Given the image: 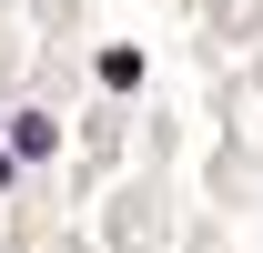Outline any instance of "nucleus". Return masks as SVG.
Returning <instances> with one entry per match:
<instances>
[{"instance_id":"obj_1","label":"nucleus","mask_w":263,"mask_h":253,"mask_svg":"<svg viewBox=\"0 0 263 253\" xmlns=\"http://www.w3.org/2000/svg\"><path fill=\"white\" fill-rule=\"evenodd\" d=\"M51 142H61L51 112H21V122H10V152H21V162H51Z\"/></svg>"},{"instance_id":"obj_2","label":"nucleus","mask_w":263,"mask_h":253,"mask_svg":"<svg viewBox=\"0 0 263 253\" xmlns=\"http://www.w3.org/2000/svg\"><path fill=\"white\" fill-rule=\"evenodd\" d=\"M10 162H21V152H10V142H0V183H10Z\"/></svg>"}]
</instances>
